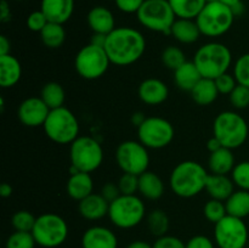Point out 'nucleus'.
Instances as JSON below:
<instances>
[{
	"mask_svg": "<svg viewBox=\"0 0 249 248\" xmlns=\"http://www.w3.org/2000/svg\"><path fill=\"white\" fill-rule=\"evenodd\" d=\"M105 50L111 63L130 66L138 62L146 50V39L140 31L131 27H117L107 34Z\"/></svg>",
	"mask_w": 249,
	"mask_h": 248,
	"instance_id": "f257e3e1",
	"label": "nucleus"
},
{
	"mask_svg": "<svg viewBox=\"0 0 249 248\" xmlns=\"http://www.w3.org/2000/svg\"><path fill=\"white\" fill-rule=\"evenodd\" d=\"M209 173L196 160H184L175 165L169 177L172 191L181 198H192L206 190Z\"/></svg>",
	"mask_w": 249,
	"mask_h": 248,
	"instance_id": "f03ea898",
	"label": "nucleus"
},
{
	"mask_svg": "<svg viewBox=\"0 0 249 248\" xmlns=\"http://www.w3.org/2000/svg\"><path fill=\"white\" fill-rule=\"evenodd\" d=\"M194 62L202 77L215 79L229 71L232 63V53L225 44L211 41L196 51Z\"/></svg>",
	"mask_w": 249,
	"mask_h": 248,
	"instance_id": "7ed1b4c3",
	"label": "nucleus"
},
{
	"mask_svg": "<svg viewBox=\"0 0 249 248\" xmlns=\"http://www.w3.org/2000/svg\"><path fill=\"white\" fill-rule=\"evenodd\" d=\"M248 123L235 111H224L215 117L213 123V136H215L223 147L230 150L241 147L248 139Z\"/></svg>",
	"mask_w": 249,
	"mask_h": 248,
	"instance_id": "20e7f679",
	"label": "nucleus"
},
{
	"mask_svg": "<svg viewBox=\"0 0 249 248\" xmlns=\"http://www.w3.org/2000/svg\"><path fill=\"white\" fill-rule=\"evenodd\" d=\"M43 128L46 136L58 145H71L79 136L78 118L65 106L51 109Z\"/></svg>",
	"mask_w": 249,
	"mask_h": 248,
	"instance_id": "39448f33",
	"label": "nucleus"
},
{
	"mask_svg": "<svg viewBox=\"0 0 249 248\" xmlns=\"http://www.w3.org/2000/svg\"><path fill=\"white\" fill-rule=\"evenodd\" d=\"M235 15L230 6L221 1L207 2L196 22L203 35L209 38H218L230 31L233 24Z\"/></svg>",
	"mask_w": 249,
	"mask_h": 248,
	"instance_id": "423d86ee",
	"label": "nucleus"
},
{
	"mask_svg": "<svg viewBox=\"0 0 249 248\" xmlns=\"http://www.w3.org/2000/svg\"><path fill=\"white\" fill-rule=\"evenodd\" d=\"M146 216V206L136 195H121L109 203L108 218L118 229L128 230L140 225Z\"/></svg>",
	"mask_w": 249,
	"mask_h": 248,
	"instance_id": "0eeeda50",
	"label": "nucleus"
},
{
	"mask_svg": "<svg viewBox=\"0 0 249 248\" xmlns=\"http://www.w3.org/2000/svg\"><path fill=\"white\" fill-rule=\"evenodd\" d=\"M71 167L78 172L92 173L104 162V148L91 136H78L70 148Z\"/></svg>",
	"mask_w": 249,
	"mask_h": 248,
	"instance_id": "6e6552de",
	"label": "nucleus"
},
{
	"mask_svg": "<svg viewBox=\"0 0 249 248\" xmlns=\"http://www.w3.org/2000/svg\"><path fill=\"white\" fill-rule=\"evenodd\" d=\"M68 232L67 221L55 213H44L36 216L32 230L36 245L43 248L60 247L67 240Z\"/></svg>",
	"mask_w": 249,
	"mask_h": 248,
	"instance_id": "1a4fd4ad",
	"label": "nucleus"
},
{
	"mask_svg": "<svg viewBox=\"0 0 249 248\" xmlns=\"http://www.w3.org/2000/svg\"><path fill=\"white\" fill-rule=\"evenodd\" d=\"M136 16L145 28L163 34H170L177 19L168 0H145Z\"/></svg>",
	"mask_w": 249,
	"mask_h": 248,
	"instance_id": "9d476101",
	"label": "nucleus"
},
{
	"mask_svg": "<svg viewBox=\"0 0 249 248\" xmlns=\"http://www.w3.org/2000/svg\"><path fill=\"white\" fill-rule=\"evenodd\" d=\"M111 61L105 48L88 44L77 53L74 67L78 74L87 80H95L105 75L108 71Z\"/></svg>",
	"mask_w": 249,
	"mask_h": 248,
	"instance_id": "9b49d317",
	"label": "nucleus"
},
{
	"mask_svg": "<svg viewBox=\"0 0 249 248\" xmlns=\"http://www.w3.org/2000/svg\"><path fill=\"white\" fill-rule=\"evenodd\" d=\"M214 242L218 248H247L249 231L243 219L228 214L214 224Z\"/></svg>",
	"mask_w": 249,
	"mask_h": 248,
	"instance_id": "f8f14e48",
	"label": "nucleus"
},
{
	"mask_svg": "<svg viewBox=\"0 0 249 248\" xmlns=\"http://www.w3.org/2000/svg\"><path fill=\"white\" fill-rule=\"evenodd\" d=\"M175 129L168 119L162 117H147L138 128L139 141L151 150H160L172 143Z\"/></svg>",
	"mask_w": 249,
	"mask_h": 248,
	"instance_id": "ddd939ff",
	"label": "nucleus"
},
{
	"mask_svg": "<svg viewBox=\"0 0 249 248\" xmlns=\"http://www.w3.org/2000/svg\"><path fill=\"white\" fill-rule=\"evenodd\" d=\"M116 162L123 173L141 175L150 167L148 148L139 140L123 141L116 150Z\"/></svg>",
	"mask_w": 249,
	"mask_h": 248,
	"instance_id": "4468645a",
	"label": "nucleus"
},
{
	"mask_svg": "<svg viewBox=\"0 0 249 248\" xmlns=\"http://www.w3.org/2000/svg\"><path fill=\"white\" fill-rule=\"evenodd\" d=\"M50 111L41 97L32 96L21 102L17 109V117L23 125L36 128L44 125Z\"/></svg>",
	"mask_w": 249,
	"mask_h": 248,
	"instance_id": "2eb2a0df",
	"label": "nucleus"
},
{
	"mask_svg": "<svg viewBox=\"0 0 249 248\" xmlns=\"http://www.w3.org/2000/svg\"><path fill=\"white\" fill-rule=\"evenodd\" d=\"M139 97L148 106H158L169 97V88L163 80L157 78H147L142 80L138 89Z\"/></svg>",
	"mask_w": 249,
	"mask_h": 248,
	"instance_id": "dca6fc26",
	"label": "nucleus"
},
{
	"mask_svg": "<svg viewBox=\"0 0 249 248\" xmlns=\"http://www.w3.org/2000/svg\"><path fill=\"white\" fill-rule=\"evenodd\" d=\"M82 248H118V238L106 226H91L83 233Z\"/></svg>",
	"mask_w": 249,
	"mask_h": 248,
	"instance_id": "f3484780",
	"label": "nucleus"
},
{
	"mask_svg": "<svg viewBox=\"0 0 249 248\" xmlns=\"http://www.w3.org/2000/svg\"><path fill=\"white\" fill-rule=\"evenodd\" d=\"M109 203L101 194H91L80 202H78V211L87 220L96 221L108 215Z\"/></svg>",
	"mask_w": 249,
	"mask_h": 248,
	"instance_id": "a211bd4d",
	"label": "nucleus"
},
{
	"mask_svg": "<svg viewBox=\"0 0 249 248\" xmlns=\"http://www.w3.org/2000/svg\"><path fill=\"white\" fill-rule=\"evenodd\" d=\"M40 10L49 22L63 24L72 16L74 0H41Z\"/></svg>",
	"mask_w": 249,
	"mask_h": 248,
	"instance_id": "6ab92c4d",
	"label": "nucleus"
},
{
	"mask_svg": "<svg viewBox=\"0 0 249 248\" xmlns=\"http://www.w3.org/2000/svg\"><path fill=\"white\" fill-rule=\"evenodd\" d=\"M66 191L71 198L78 202L84 199L89 195L94 194V181H92L91 175L84 172L71 174L66 185Z\"/></svg>",
	"mask_w": 249,
	"mask_h": 248,
	"instance_id": "aec40b11",
	"label": "nucleus"
},
{
	"mask_svg": "<svg viewBox=\"0 0 249 248\" xmlns=\"http://www.w3.org/2000/svg\"><path fill=\"white\" fill-rule=\"evenodd\" d=\"M88 24L94 33L109 34L116 27V19L111 10L105 6H95L87 16Z\"/></svg>",
	"mask_w": 249,
	"mask_h": 248,
	"instance_id": "412c9836",
	"label": "nucleus"
},
{
	"mask_svg": "<svg viewBox=\"0 0 249 248\" xmlns=\"http://www.w3.org/2000/svg\"><path fill=\"white\" fill-rule=\"evenodd\" d=\"M22 77V66L18 58L9 55L0 56V85L4 89L12 88Z\"/></svg>",
	"mask_w": 249,
	"mask_h": 248,
	"instance_id": "4be33fe9",
	"label": "nucleus"
},
{
	"mask_svg": "<svg viewBox=\"0 0 249 248\" xmlns=\"http://www.w3.org/2000/svg\"><path fill=\"white\" fill-rule=\"evenodd\" d=\"M206 191L211 198L225 202L235 192V182L228 175L209 174L206 184Z\"/></svg>",
	"mask_w": 249,
	"mask_h": 248,
	"instance_id": "5701e85b",
	"label": "nucleus"
},
{
	"mask_svg": "<svg viewBox=\"0 0 249 248\" xmlns=\"http://www.w3.org/2000/svg\"><path fill=\"white\" fill-rule=\"evenodd\" d=\"M139 192L143 198L157 201L164 195V182L160 175L147 170L139 175Z\"/></svg>",
	"mask_w": 249,
	"mask_h": 248,
	"instance_id": "b1692460",
	"label": "nucleus"
},
{
	"mask_svg": "<svg viewBox=\"0 0 249 248\" xmlns=\"http://www.w3.org/2000/svg\"><path fill=\"white\" fill-rule=\"evenodd\" d=\"M170 35L181 44L196 43L202 35L196 19L177 18L170 31Z\"/></svg>",
	"mask_w": 249,
	"mask_h": 248,
	"instance_id": "393cba45",
	"label": "nucleus"
},
{
	"mask_svg": "<svg viewBox=\"0 0 249 248\" xmlns=\"http://www.w3.org/2000/svg\"><path fill=\"white\" fill-rule=\"evenodd\" d=\"M202 74L194 61H186L174 71V82L179 89L191 92L197 83L202 79Z\"/></svg>",
	"mask_w": 249,
	"mask_h": 248,
	"instance_id": "a878e982",
	"label": "nucleus"
},
{
	"mask_svg": "<svg viewBox=\"0 0 249 248\" xmlns=\"http://www.w3.org/2000/svg\"><path fill=\"white\" fill-rule=\"evenodd\" d=\"M235 156L232 150L228 147L219 148L215 152H212L208 159V167L212 174L229 175L235 168Z\"/></svg>",
	"mask_w": 249,
	"mask_h": 248,
	"instance_id": "bb28decb",
	"label": "nucleus"
},
{
	"mask_svg": "<svg viewBox=\"0 0 249 248\" xmlns=\"http://www.w3.org/2000/svg\"><path fill=\"white\" fill-rule=\"evenodd\" d=\"M219 95L215 82L209 78H202L191 91L192 100L199 106H209L218 99Z\"/></svg>",
	"mask_w": 249,
	"mask_h": 248,
	"instance_id": "cd10ccee",
	"label": "nucleus"
},
{
	"mask_svg": "<svg viewBox=\"0 0 249 248\" xmlns=\"http://www.w3.org/2000/svg\"><path fill=\"white\" fill-rule=\"evenodd\" d=\"M177 18L196 19L206 6V0H168Z\"/></svg>",
	"mask_w": 249,
	"mask_h": 248,
	"instance_id": "c85d7f7f",
	"label": "nucleus"
},
{
	"mask_svg": "<svg viewBox=\"0 0 249 248\" xmlns=\"http://www.w3.org/2000/svg\"><path fill=\"white\" fill-rule=\"evenodd\" d=\"M229 215L245 219L249 216V191L237 190L225 201Z\"/></svg>",
	"mask_w": 249,
	"mask_h": 248,
	"instance_id": "c756f323",
	"label": "nucleus"
},
{
	"mask_svg": "<svg viewBox=\"0 0 249 248\" xmlns=\"http://www.w3.org/2000/svg\"><path fill=\"white\" fill-rule=\"evenodd\" d=\"M40 38L44 45L49 49H58L63 45L66 40V31L63 24L49 22L43 31L40 32Z\"/></svg>",
	"mask_w": 249,
	"mask_h": 248,
	"instance_id": "7c9ffc66",
	"label": "nucleus"
},
{
	"mask_svg": "<svg viewBox=\"0 0 249 248\" xmlns=\"http://www.w3.org/2000/svg\"><path fill=\"white\" fill-rule=\"evenodd\" d=\"M40 97L49 108L55 109L63 106L66 100V92L60 83L49 82L41 89Z\"/></svg>",
	"mask_w": 249,
	"mask_h": 248,
	"instance_id": "2f4dec72",
	"label": "nucleus"
},
{
	"mask_svg": "<svg viewBox=\"0 0 249 248\" xmlns=\"http://www.w3.org/2000/svg\"><path fill=\"white\" fill-rule=\"evenodd\" d=\"M146 223H147L148 231L155 237H160V236L167 235L168 230H169V216H168V214L163 209L157 208L151 211L147 214Z\"/></svg>",
	"mask_w": 249,
	"mask_h": 248,
	"instance_id": "473e14b6",
	"label": "nucleus"
},
{
	"mask_svg": "<svg viewBox=\"0 0 249 248\" xmlns=\"http://www.w3.org/2000/svg\"><path fill=\"white\" fill-rule=\"evenodd\" d=\"M160 58H162L163 65L165 66L169 70H178L181 65H184L186 62V56H185L184 51L180 48L174 45H169L162 51V55H160Z\"/></svg>",
	"mask_w": 249,
	"mask_h": 248,
	"instance_id": "72a5a7b5",
	"label": "nucleus"
},
{
	"mask_svg": "<svg viewBox=\"0 0 249 248\" xmlns=\"http://www.w3.org/2000/svg\"><path fill=\"white\" fill-rule=\"evenodd\" d=\"M203 214L207 220L211 221L212 224H216L218 221H220L221 219L228 215L225 202L211 198L204 204Z\"/></svg>",
	"mask_w": 249,
	"mask_h": 248,
	"instance_id": "f704fd0d",
	"label": "nucleus"
},
{
	"mask_svg": "<svg viewBox=\"0 0 249 248\" xmlns=\"http://www.w3.org/2000/svg\"><path fill=\"white\" fill-rule=\"evenodd\" d=\"M36 245V238L32 232L15 231L7 237L5 248H34Z\"/></svg>",
	"mask_w": 249,
	"mask_h": 248,
	"instance_id": "c9c22d12",
	"label": "nucleus"
},
{
	"mask_svg": "<svg viewBox=\"0 0 249 248\" xmlns=\"http://www.w3.org/2000/svg\"><path fill=\"white\" fill-rule=\"evenodd\" d=\"M36 218L28 211H18L12 215L11 225L15 231H26L32 232Z\"/></svg>",
	"mask_w": 249,
	"mask_h": 248,
	"instance_id": "e433bc0d",
	"label": "nucleus"
},
{
	"mask_svg": "<svg viewBox=\"0 0 249 248\" xmlns=\"http://www.w3.org/2000/svg\"><path fill=\"white\" fill-rule=\"evenodd\" d=\"M231 179L241 190L249 191V160L236 163L235 168L231 172Z\"/></svg>",
	"mask_w": 249,
	"mask_h": 248,
	"instance_id": "4c0bfd02",
	"label": "nucleus"
},
{
	"mask_svg": "<svg viewBox=\"0 0 249 248\" xmlns=\"http://www.w3.org/2000/svg\"><path fill=\"white\" fill-rule=\"evenodd\" d=\"M233 75L240 85L249 88V53H243L233 65Z\"/></svg>",
	"mask_w": 249,
	"mask_h": 248,
	"instance_id": "58836bf2",
	"label": "nucleus"
},
{
	"mask_svg": "<svg viewBox=\"0 0 249 248\" xmlns=\"http://www.w3.org/2000/svg\"><path fill=\"white\" fill-rule=\"evenodd\" d=\"M231 105L237 109H245L249 106V88L245 85H236L235 89L229 95Z\"/></svg>",
	"mask_w": 249,
	"mask_h": 248,
	"instance_id": "ea45409f",
	"label": "nucleus"
},
{
	"mask_svg": "<svg viewBox=\"0 0 249 248\" xmlns=\"http://www.w3.org/2000/svg\"><path fill=\"white\" fill-rule=\"evenodd\" d=\"M117 184L122 195H136L139 191V175L123 173Z\"/></svg>",
	"mask_w": 249,
	"mask_h": 248,
	"instance_id": "a19ab883",
	"label": "nucleus"
},
{
	"mask_svg": "<svg viewBox=\"0 0 249 248\" xmlns=\"http://www.w3.org/2000/svg\"><path fill=\"white\" fill-rule=\"evenodd\" d=\"M214 82H215L216 88H218L219 94L221 95H230L232 90L236 88V85H237L235 75L230 74L229 72L219 75L218 78L214 79Z\"/></svg>",
	"mask_w": 249,
	"mask_h": 248,
	"instance_id": "79ce46f5",
	"label": "nucleus"
},
{
	"mask_svg": "<svg viewBox=\"0 0 249 248\" xmlns=\"http://www.w3.org/2000/svg\"><path fill=\"white\" fill-rule=\"evenodd\" d=\"M49 23L48 18L44 15V12L41 10L38 11H33L32 14L28 15L27 17V27H28L29 31L36 32V33H40L44 29V27Z\"/></svg>",
	"mask_w": 249,
	"mask_h": 248,
	"instance_id": "37998d69",
	"label": "nucleus"
},
{
	"mask_svg": "<svg viewBox=\"0 0 249 248\" xmlns=\"http://www.w3.org/2000/svg\"><path fill=\"white\" fill-rule=\"evenodd\" d=\"M153 248H186V243L181 238L173 235H164L156 238L152 245Z\"/></svg>",
	"mask_w": 249,
	"mask_h": 248,
	"instance_id": "c03bdc74",
	"label": "nucleus"
},
{
	"mask_svg": "<svg viewBox=\"0 0 249 248\" xmlns=\"http://www.w3.org/2000/svg\"><path fill=\"white\" fill-rule=\"evenodd\" d=\"M117 7L125 14H138L145 0H114Z\"/></svg>",
	"mask_w": 249,
	"mask_h": 248,
	"instance_id": "a18cd8bd",
	"label": "nucleus"
},
{
	"mask_svg": "<svg viewBox=\"0 0 249 248\" xmlns=\"http://www.w3.org/2000/svg\"><path fill=\"white\" fill-rule=\"evenodd\" d=\"M215 242L204 235L194 236L186 242V248H215Z\"/></svg>",
	"mask_w": 249,
	"mask_h": 248,
	"instance_id": "49530a36",
	"label": "nucleus"
},
{
	"mask_svg": "<svg viewBox=\"0 0 249 248\" xmlns=\"http://www.w3.org/2000/svg\"><path fill=\"white\" fill-rule=\"evenodd\" d=\"M101 195L104 198L106 199L108 203L113 202L114 199L118 198L121 196V191H119L118 184H113V182H106L101 189Z\"/></svg>",
	"mask_w": 249,
	"mask_h": 248,
	"instance_id": "de8ad7c7",
	"label": "nucleus"
},
{
	"mask_svg": "<svg viewBox=\"0 0 249 248\" xmlns=\"http://www.w3.org/2000/svg\"><path fill=\"white\" fill-rule=\"evenodd\" d=\"M11 18V10H10V5L7 4L6 0H2L1 6H0V21L7 22Z\"/></svg>",
	"mask_w": 249,
	"mask_h": 248,
	"instance_id": "09e8293b",
	"label": "nucleus"
},
{
	"mask_svg": "<svg viewBox=\"0 0 249 248\" xmlns=\"http://www.w3.org/2000/svg\"><path fill=\"white\" fill-rule=\"evenodd\" d=\"M11 50V43L6 35H0V56L9 55Z\"/></svg>",
	"mask_w": 249,
	"mask_h": 248,
	"instance_id": "8fccbe9b",
	"label": "nucleus"
},
{
	"mask_svg": "<svg viewBox=\"0 0 249 248\" xmlns=\"http://www.w3.org/2000/svg\"><path fill=\"white\" fill-rule=\"evenodd\" d=\"M107 34H101V33H94L91 36V41L90 44H94L96 46H101L105 48V44H106Z\"/></svg>",
	"mask_w": 249,
	"mask_h": 248,
	"instance_id": "3c124183",
	"label": "nucleus"
},
{
	"mask_svg": "<svg viewBox=\"0 0 249 248\" xmlns=\"http://www.w3.org/2000/svg\"><path fill=\"white\" fill-rule=\"evenodd\" d=\"M146 118H147V117H146L142 112H135V113H133V116H131V124H133L134 126H136V128H139V126L146 121Z\"/></svg>",
	"mask_w": 249,
	"mask_h": 248,
	"instance_id": "603ef678",
	"label": "nucleus"
},
{
	"mask_svg": "<svg viewBox=\"0 0 249 248\" xmlns=\"http://www.w3.org/2000/svg\"><path fill=\"white\" fill-rule=\"evenodd\" d=\"M223 147V145L220 143V141L218 140V139L215 138V136H213L212 139H209L208 142H207V148H208L209 152H215V151H218L219 148Z\"/></svg>",
	"mask_w": 249,
	"mask_h": 248,
	"instance_id": "864d4df0",
	"label": "nucleus"
},
{
	"mask_svg": "<svg viewBox=\"0 0 249 248\" xmlns=\"http://www.w3.org/2000/svg\"><path fill=\"white\" fill-rule=\"evenodd\" d=\"M125 248H153L152 245H150L148 242L142 240H136L133 241V242L129 243Z\"/></svg>",
	"mask_w": 249,
	"mask_h": 248,
	"instance_id": "5fc2aeb1",
	"label": "nucleus"
},
{
	"mask_svg": "<svg viewBox=\"0 0 249 248\" xmlns=\"http://www.w3.org/2000/svg\"><path fill=\"white\" fill-rule=\"evenodd\" d=\"M12 195V186L7 182H4V184L0 185V196L4 197V198H7Z\"/></svg>",
	"mask_w": 249,
	"mask_h": 248,
	"instance_id": "6e6d98bb",
	"label": "nucleus"
},
{
	"mask_svg": "<svg viewBox=\"0 0 249 248\" xmlns=\"http://www.w3.org/2000/svg\"><path fill=\"white\" fill-rule=\"evenodd\" d=\"M231 10H232V12H233V15H235V17L241 16V15H242L243 12H245V5H243V2L241 1V2H238V4L233 5V6L231 7Z\"/></svg>",
	"mask_w": 249,
	"mask_h": 248,
	"instance_id": "4d7b16f0",
	"label": "nucleus"
},
{
	"mask_svg": "<svg viewBox=\"0 0 249 248\" xmlns=\"http://www.w3.org/2000/svg\"><path fill=\"white\" fill-rule=\"evenodd\" d=\"M219 1H221L223 4H225V5H228V6L232 7L233 5L238 4V2H241L242 0H219Z\"/></svg>",
	"mask_w": 249,
	"mask_h": 248,
	"instance_id": "13d9d810",
	"label": "nucleus"
},
{
	"mask_svg": "<svg viewBox=\"0 0 249 248\" xmlns=\"http://www.w3.org/2000/svg\"><path fill=\"white\" fill-rule=\"evenodd\" d=\"M207 2H212V1H218V0H206Z\"/></svg>",
	"mask_w": 249,
	"mask_h": 248,
	"instance_id": "bf43d9fd",
	"label": "nucleus"
},
{
	"mask_svg": "<svg viewBox=\"0 0 249 248\" xmlns=\"http://www.w3.org/2000/svg\"><path fill=\"white\" fill-rule=\"evenodd\" d=\"M16 1H23V0H16Z\"/></svg>",
	"mask_w": 249,
	"mask_h": 248,
	"instance_id": "052dcab7",
	"label": "nucleus"
}]
</instances>
